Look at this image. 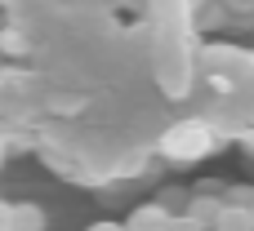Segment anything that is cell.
Returning <instances> with one entry per match:
<instances>
[{"mask_svg": "<svg viewBox=\"0 0 254 231\" xmlns=\"http://www.w3.org/2000/svg\"><path fill=\"white\" fill-rule=\"evenodd\" d=\"M205 147H210V138H205V129H201V125H183V129H174V134L165 138V151H170V156H179V165H192Z\"/></svg>", "mask_w": 254, "mask_h": 231, "instance_id": "1", "label": "cell"}, {"mask_svg": "<svg viewBox=\"0 0 254 231\" xmlns=\"http://www.w3.org/2000/svg\"><path fill=\"white\" fill-rule=\"evenodd\" d=\"M170 218H174V214H170L161 200H152V205H138V209L129 214V231H165Z\"/></svg>", "mask_w": 254, "mask_h": 231, "instance_id": "2", "label": "cell"}, {"mask_svg": "<svg viewBox=\"0 0 254 231\" xmlns=\"http://www.w3.org/2000/svg\"><path fill=\"white\" fill-rule=\"evenodd\" d=\"M183 214L196 218V223H205V227H214L219 214H223V200H219V196H188V209H183Z\"/></svg>", "mask_w": 254, "mask_h": 231, "instance_id": "3", "label": "cell"}, {"mask_svg": "<svg viewBox=\"0 0 254 231\" xmlns=\"http://www.w3.org/2000/svg\"><path fill=\"white\" fill-rule=\"evenodd\" d=\"M214 231H254L250 209H241V205H223V214H219Z\"/></svg>", "mask_w": 254, "mask_h": 231, "instance_id": "4", "label": "cell"}, {"mask_svg": "<svg viewBox=\"0 0 254 231\" xmlns=\"http://www.w3.org/2000/svg\"><path fill=\"white\" fill-rule=\"evenodd\" d=\"M13 231H45V214L36 205H13Z\"/></svg>", "mask_w": 254, "mask_h": 231, "instance_id": "5", "label": "cell"}, {"mask_svg": "<svg viewBox=\"0 0 254 231\" xmlns=\"http://www.w3.org/2000/svg\"><path fill=\"white\" fill-rule=\"evenodd\" d=\"M223 205H241V209H250L254 191H250V187H228V200H223Z\"/></svg>", "mask_w": 254, "mask_h": 231, "instance_id": "6", "label": "cell"}, {"mask_svg": "<svg viewBox=\"0 0 254 231\" xmlns=\"http://www.w3.org/2000/svg\"><path fill=\"white\" fill-rule=\"evenodd\" d=\"M165 231H205V223H196V218L179 214V218H170V227H165Z\"/></svg>", "mask_w": 254, "mask_h": 231, "instance_id": "7", "label": "cell"}, {"mask_svg": "<svg viewBox=\"0 0 254 231\" xmlns=\"http://www.w3.org/2000/svg\"><path fill=\"white\" fill-rule=\"evenodd\" d=\"M161 205H165L170 214H174V209H183V191H165V196H161Z\"/></svg>", "mask_w": 254, "mask_h": 231, "instance_id": "8", "label": "cell"}, {"mask_svg": "<svg viewBox=\"0 0 254 231\" xmlns=\"http://www.w3.org/2000/svg\"><path fill=\"white\" fill-rule=\"evenodd\" d=\"M0 231H13V209L9 205H0Z\"/></svg>", "mask_w": 254, "mask_h": 231, "instance_id": "9", "label": "cell"}, {"mask_svg": "<svg viewBox=\"0 0 254 231\" xmlns=\"http://www.w3.org/2000/svg\"><path fill=\"white\" fill-rule=\"evenodd\" d=\"M89 231H129V227H121V223H94Z\"/></svg>", "mask_w": 254, "mask_h": 231, "instance_id": "10", "label": "cell"}, {"mask_svg": "<svg viewBox=\"0 0 254 231\" xmlns=\"http://www.w3.org/2000/svg\"><path fill=\"white\" fill-rule=\"evenodd\" d=\"M246 151H254V138H246Z\"/></svg>", "mask_w": 254, "mask_h": 231, "instance_id": "11", "label": "cell"}, {"mask_svg": "<svg viewBox=\"0 0 254 231\" xmlns=\"http://www.w3.org/2000/svg\"><path fill=\"white\" fill-rule=\"evenodd\" d=\"M250 218H254V205H250Z\"/></svg>", "mask_w": 254, "mask_h": 231, "instance_id": "12", "label": "cell"}]
</instances>
